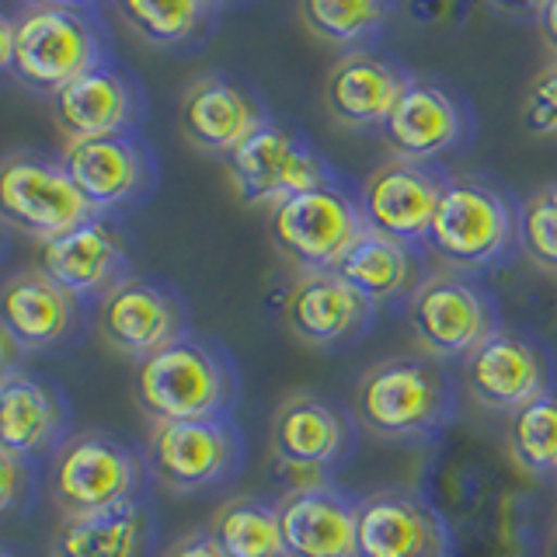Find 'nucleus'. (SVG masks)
I'll list each match as a JSON object with an SVG mask.
<instances>
[{
    "label": "nucleus",
    "mask_w": 557,
    "mask_h": 557,
    "mask_svg": "<svg viewBox=\"0 0 557 557\" xmlns=\"http://www.w3.org/2000/svg\"><path fill=\"white\" fill-rule=\"evenodd\" d=\"M554 487H557V478H554Z\"/></svg>",
    "instance_id": "obj_40"
},
{
    "label": "nucleus",
    "mask_w": 557,
    "mask_h": 557,
    "mask_svg": "<svg viewBox=\"0 0 557 557\" xmlns=\"http://www.w3.org/2000/svg\"><path fill=\"white\" fill-rule=\"evenodd\" d=\"M14 57V25H11V17L8 11L0 14V70H4Z\"/></svg>",
    "instance_id": "obj_37"
},
{
    "label": "nucleus",
    "mask_w": 557,
    "mask_h": 557,
    "mask_svg": "<svg viewBox=\"0 0 557 557\" xmlns=\"http://www.w3.org/2000/svg\"><path fill=\"white\" fill-rule=\"evenodd\" d=\"M411 77V70L373 49L342 52L324 77V109L345 129H383Z\"/></svg>",
    "instance_id": "obj_23"
},
{
    "label": "nucleus",
    "mask_w": 557,
    "mask_h": 557,
    "mask_svg": "<svg viewBox=\"0 0 557 557\" xmlns=\"http://www.w3.org/2000/svg\"><path fill=\"white\" fill-rule=\"evenodd\" d=\"M164 557H226V554L220 550L213 533H209V530H196V533H185L182 540H174Z\"/></svg>",
    "instance_id": "obj_35"
},
{
    "label": "nucleus",
    "mask_w": 557,
    "mask_h": 557,
    "mask_svg": "<svg viewBox=\"0 0 557 557\" xmlns=\"http://www.w3.org/2000/svg\"><path fill=\"white\" fill-rule=\"evenodd\" d=\"M362 231L359 188L348 185L342 174L269 209V237L275 251L300 269V275L331 272Z\"/></svg>",
    "instance_id": "obj_7"
},
{
    "label": "nucleus",
    "mask_w": 557,
    "mask_h": 557,
    "mask_svg": "<svg viewBox=\"0 0 557 557\" xmlns=\"http://www.w3.org/2000/svg\"><path fill=\"white\" fill-rule=\"evenodd\" d=\"M209 533L226 557H286L278 502L258 495L226 498L209 519Z\"/></svg>",
    "instance_id": "obj_29"
},
{
    "label": "nucleus",
    "mask_w": 557,
    "mask_h": 557,
    "mask_svg": "<svg viewBox=\"0 0 557 557\" xmlns=\"http://www.w3.org/2000/svg\"><path fill=\"white\" fill-rule=\"evenodd\" d=\"M52 122L74 139H95V136H115V133H144L147 122V91L129 66L109 60L95 66L91 74L66 84L52 98Z\"/></svg>",
    "instance_id": "obj_17"
},
{
    "label": "nucleus",
    "mask_w": 557,
    "mask_h": 557,
    "mask_svg": "<svg viewBox=\"0 0 557 557\" xmlns=\"http://www.w3.org/2000/svg\"><path fill=\"white\" fill-rule=\"evenodd\" d=\"M536 32L557 57V0H544V4L536 8Z\"/></svg>",
    "instance_id": "obj_36"
},
{
    "label": "nucleus",
    "mask_w": 557,
    "mask_h": 557,
    "mask_svg": "<svg viewBox=\"0 0 557 557\" xmlns=\"http://www.w3.org/2000/svg\"><path fill=\"white\" fill-rule=\"evenodd\" d=\"M286 557H359V498L342 484L289 492L278 498Z\"/></svg>",
    "instance_id": "obj_25"
},
{
    "label": "nucleus",
    "mask_w": 557,
    "mask_h": 557,
    "mask_svg": "<svg viewBox=\"0 0 557 557\" xmlns=\"http://www.w3.org/2000/svg\"><path fill=\"white\" fill-rule=\"evenodd\" d=\"M272 115L248 84L226 74L196 77L178 101V129L202 153L231 157L244 139H251Z\"/></svg>",
    "instance_id": "obj_19"
},
{
    "label": "nucleus",
    "mask_w": 557,
    "mask_h": 557,
    "mask_svg": "<svg viewBox=\"0 0 557 557\" xmlns=\"http://www.w3.org/2000/svg\"><path fill=\"white\" fill-rule=\"evenodd\" d=\"M275 481L289 492L335 484V474L359 446V422L352 408L318 391H296L272 414Z\"/></svg>",
    "instance_id": "obj_6"
},
{
    "label": "nucleus",
    "mask_w": 557,
    "mask_h": 557,
    "mask_svg": "<svg viewBox=\"0 0 557 557\" xmlns=\"http://www.w3.org/2000/svg\"><path fill=\"white\" fill-rule=\"evenodd\" d=\"M446 171L414 161H383L359 188L362 220L370 231L422 248L446 191Z\"/></svg>",
    "instance_id": "obj_18"
},
{
    "label": "nucleus",
    "mask_w": 557,
    "mask_h": 557,
    "mask_svg": "<svg viewBox=\"0 0 557 557\" xmlns=\"http://www.w3.org/2000/svg\"><path fill=\"white\" fill-rule=\"evenodd\" d=\"M505 449L530 478H557V391L505 414Z\"/></svg>",
    "instance_id": "obj_31"
},
{
    "label": "nucleus",
    "mask_w": 557,
    "mask_h": 557,
    "mask_svg": "<svg viewBox=\"0 0 557 557\" xmlns=\"http://www.w3.org/2000/svg\"><path fill=\"white\" fill-rule=\"evenodd\" d=\"M547 557H557V527L550 533V544H547Z\"/></svg>",
    "instance_id": "obj_38"
},
{
    "label": "nucleus",
    "mask_w": 557,
    "mask_h": 557,
    "mask_svg": "<svg viewBox=\"0 0 557 557\" xmlns=\"http://www.w3.org/2000/svg\"><path fill=\"white\" fill-rule=\"evenodd\" d=\"M394 11L397 8L387 4V0H356V4H342V0H304L296 8L310 35H318L321 42L342 52L370 49L383 35V28H387Z\"/></svg>",
    "instance_id": "obj_30"
},
{
    "label": "nucleus",
    "mask_w": 557,
    "mask_h": 557,
    "mask_svg": "<svg viewBox=\"0 0 557 557\" xmlns=\"http://www.w3.org/2000/svg\"><path fill=\"white\" fill-rule=\"evenodd\" d=\"M147 457L112 432H74L46 463V492L63 519L147 502Z\"/></svg>",
    "instance_id": "obj_5"
},
{
    "label": "nucleus",
    "mask_w": 557,
    "mask_h": 557,
    "mask_svg": "<svg viewBox=\"0 0 557 557\" xmlns=\"http://www.w3.org/2000/svg\"><path fill=\"white\" fill-rule=\"evenodd\" d=\"M443 516L408 487H380L359 498V557H446Z\"/></svg>",
    "instance_id": "obj_21"
},
{
    "label": "nucleus",
    "mask_w": 557,
    "mask_h": 557,
    "mask_svg": "<svg viewBox=\"0 0 557 557\" xmlns=\"http://www.w3.org/2000/svg\"><path fill=\"white\" fill-rule=\"evenodd\" d=\"M463 383L481 408L512 414L557 391V362L540 338L502 324L463 359Z\"/></svg>",
    "instance_id": "obj_13"
},
{
    "label": "nucleus",
    "mask_w": 557,
    "mask_h": 557,
    "mask_svg": "<svg viewBox=\"0 0 557 557\" xmlns=\"http://www.w3.org/2000/svg\"><path fill=\"white\" fill-rule=\"evenodd\" d=\"M60 161L81 188L91 216L104 220H115L126 209L144 206L161 178V164H157V153L144 133L74 139L63 147Z\"/></svg>",
    "instance_id": "obj_11"
},
{
    "label": "nucleus",
    "mask_w": 557,
    "mask_h": 557,
    "mask_svg": "<svg viewBox=\"0 0 557 557\" xmlns=\"http://www.w3.org/2000/svg\"><path fill=\"white\" fill-rule=\"evenodd\" d=\"M153 516L147 502L119 505L95 516L63 519L49 557H147L153 550Z\"/></svg>",
    "instance_id": "obj_27"
},
{
    "label": "nucleus",
    "mask_w": 557,
    "mask_h": 557,
    "mask_svg": "<svg viewBox=\"0 0 557 557\" xmlns=\"http://www.w3.org/2000/svg\"><path fill=\"white\" fill-rule=\"evenodd\" d=\"M42 463L22 460L14 453L0 449V512L4 516H22L32 512L35 498L42 492V478L39 474Z\"/></svg>",
    "instance_id": "obj_33"
},
{
    "label": "nucleus",
    "mask_w": 557,
    "mask_h": 557,
    "mask_svg": "<svg viewBox=\"0 0 557 557\" xmlns=\"http://www.w3.org/2000/svg\"><path fill=\"white\" fill-rule=\"evenodd\" d=\"M522 255L557 275V182L540 185L522 199Z\"/></svg>",
    "instance_id": "obj_32"
},
{
    "label": "nucleus",
    "mask_w": 557,
    "mask_h": 557,
    "mask_svg": "<svg viewBox=\"0 0 557 557\" xmlns=\"http://www.w3.org/2000/svg\"><path fill=\"white\" fill-rule=\"evenodd\" d=\"M35 269L52 278L63 293L87 307H101L109 293H115L126 278H133L129 244L122 237L115 220L91 216L74 226L70 234L39 244L35 251Z\"/></svg>",
    "instance_id": "obj_15"
},
{
    "label": "nucleus",
    "mask_w": 557,
    "mask_h": 557,
    "mask_svg": "<svg viewBox=\"0 0 557 557\" xmlns=\"http://www.w3.org/2000/svg\"><path fill=\"white\" fill-rule=\"evenodd\" d=\"M457 376L425 352L373 362L356 380L352 414L359 429L400 446L435 443L457 418Z\"/></svg>",
    "instance_id": "obj_2"
},
{
    "label": "nucleus",
    "mask_w": 557,
    "mask_h": 557,
    "mask_svg": "<svg viewBox=\"0 0 557 557\" xmlns=\"http://www.w3.org/2000/svg\"><path fill=\"white\" fill-rule=\"evenodd\" d=\"M418 352L440 362H463L474 348L502 327L498 304L478 278L429 269L405 304Z\"/></svg>",
    "instance_id": "obj_8"
},
{
    "label": "nucleus",
    "mask_w": 557,
    "mask_h": 557,
    "mask_svg": "<svg viewBox=\"0 0 557 557\" xmlns=\"http://www.w3.org/2000/svg\"><path fill=\"white\" fill-rule=\"evenodd\" d=\"M522 129L533 136H557V60L530 81L522 98Z\"/></svg>",
    "instance_id": "obj_34"
},
{
    "label": "nucleus",
    "mask_w": 557,
    "mask_h": 557,
    "mask_svg": "<svg viewBox=\"0 0 557 557\" xmlns=\"http://www.w3.org/2000/svg\"><path fill=\"white\" fill-rule=\"evenodd\" d=\"M14 57L4 74L32 95L57 98L66 84L115 60V39L104 8L84 0H22L8 11Z\"/></svg>",
    "instance_id": "obj_1"
},
{
    "label": "nucleus",
    "mask_w": 557,
    "mask_h": 557,
    "mask_svg": "<svg viewBox=\"0 0 557 557\" xmlns=\"http://www.w3.org/2000/svg\"><path fill=\"white\" fill-rule=\"evenodd\" d=\"M144 457L157 484L174 495H191L234 481L248 449L234 418H209V422L150 425Z\"/></svg>",
    "instance_id": "obj_9"
},
{
    "label": "nucleus",
    "mask_w": 557,
    "mask_h": 557,
    "mask_svg": "<svg viewBox=\"0 0 557 557\" xmlns=\"http://www.w3.org/2000/svg\"><path fill=\"white\" fill-rule=\"evenodd\" d=\"M380 133L397 161L435 164L474 136V112L449 84L411 77Z\"/></svg>",
    "instance_id": "obj_16"
},
{
    "label": "nucleus",
    "mask_w": 557,
    "mask_h": 557,
    "mask_svg": "<svg viewBox=\"0 0 557 557\" xmlns=\"http://www.w3.org/2000/svg\"><path fill=\"white\" fill-rule=\"evenodd\" d=\"M112 14L153 49H199L216 32V0H115Z\"/></svg>",
    "instance_id": "obj_28"
},
{
    "label": "nucleus",
    "mask_w": 557,
    "mask_h": 557,
    "mask_svg": "<svg viewBox=\"0 0 557 557\" xmlns=\"http://www.w3.org/2000/svg\"><path fill=\"white\" fill-rule=\"evenodd\" d=\"M376 307L335 272H304L283 300V324L310 348H345L370 335Z\"/></svg>",
    "instance_id": "obj_20"
},
{
    "label": "nucleus",
    "mask_w": 557,
    "mask_h": 557,
    "mask_svg": "<svg viewBox=\"0 0 557 557\" xmlns=\"http://www.w3.org/2000/svg\"><path fill=\"white\" fill-rule=\"evenodd\" d=\"M101 342L119 356L144 362L191 331L185 296L164 278L133 275L95 310Z\"/></svg>",
    "instance_id": "obj_14"
},
{
    "label": "nucleus",
    "mask_w": 557,
    "mask_h": 557,
    "mask_svg": "<svg viewBox=\"0 0 557 557\" xmlns=\"http://www.w3.org/2000/svg\"><path fill=\"white\" fill-rule=\"evenodd\" d=\"M422 251L470 278L512 265L522 255V202L487 178H449Z\"/></svg>",
    "instance_id": "obj_4"
},
{
    "label": "nucleus",
    "mask_w": 557,
    "mask_h": 557,
    "mask_svg": "<svg viewBox=\"0 0 557 557\" xmlns=\"http://www.w3.org/2000/svg\"><path fill=\"white\" fill-rule=\"evenodd\" d=\"M70 400L60 383L17 370L0 376V449L22 460L49 463L70 435Z\"/></svg>",
    "instance_id": "obj_22"
},
{
    "label": "nucleus",
    "mask_w": 557,
    "mask_h": 557,
    "mask_svg": "<svg viewBox=\"0 0 557 557\" xmlns=\"http://www.w3.org/2000/svg\"><path fill=\"white\" fill-rule=\"evenodd\" d=\"M133 397L150 425L234 418L240 405V373L231 348L191 327L185 338L136 362Z\"/></svg>",
    "instance_id": "obj_3"
},
{
    "label": "nucleus",
    "mask_w": 557,
    "mask_h": 557,
    "mask_svg": "<svg viewBox=\"0 0 557 557\" xmlns=\"http://www.w3.org/2000/svg\"><path fill=\"white\" fill-rule=\"evenodd\" d=\"M0 557H17V554H14L11 547H4V550H0Z\"/></svg>",
    "instance_id": "obj_39"
},
{
    "label": "nucleus",
    "mask_w": 557,
    "mask_h": 557,
    "mask_svg": "<svg viewBox=\"0 0 557 557\" xmlns=\"http://www.w3.org/2000/svg\"><path fill=\"white\" fill-rule=\"evenodd\" d=\"M87 310L39 269H17L4 278L0 324L25 352H52L70 345L84 327Z\"/></svg>",
    "instance_id": "obj_24"
},
{
    "label": "nucleus",
    "mask_w": 557,
    "mask_h": 557,
    "mask_svg": "<svg viewBox=\"0 0 557 557\" xmlns=\"http://www.w3.org/2000/svg\"><path fill=\"white\" fill-rule=\"evenodd\" d=\"M425 258L429 255L422 248H414V244H405L366 226L331 272L345 278L348 286L362 293L380 310V307L408 304L414 286L429 275Z\"/></svg>",
    "instance_id": "obj_26"
},
{
    "label": "nucleus",
    "mask_w": 557,
    "mask_h": 557,
    "mask_svg": "<svg viewBox=\"0 0 557 557\" xmlns=\"http://www.w3.org/2000/svg\"><path fill=\"white\" fill-rule=\"evenodd\" d=\"M0 216L17 234L46 244L91 220V209L60 157L14 150L0 168Z\"/></svg>",
    "instance_id": "obj_10"
},
{
    "label": "nucleus",
    "mask_w": 557,
    "mask_h": 557,
    "mask_svg": "<svg viewBox=\"0 0 557 557\" xmlns=\"http://www.w3.org/2000/svg\"><path fill=\"white\" fill-rule=\"evenodd\" d=\"M226 178H231L240 202L272 209L307 188L338 178V171L324 161L304 133L269 119L251 139H244L226 157Z\"/></svg>",
    "instance_id": "obj_12"
}]
</instances>
